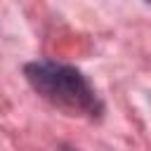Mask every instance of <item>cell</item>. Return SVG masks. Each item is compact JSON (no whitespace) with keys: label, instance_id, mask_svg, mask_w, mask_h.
Returning <instances> with one entry per match:
<instances>
[{"label":"cell","instance_id":"cell-1","mask_svg":"<svg viewBox=\"0 0 151 151\" xmlns=\"http://www.w3.org/2000/svg\"><path fill=\"white\" fill-rule=\"evenodd\" d=\"M31 87L50 104L83 116H99L101 101L90 80L73 66L57 61H31L24 68Z\"/></svg>","mask_w":151,"mask_h":151},{"label":"cell","instance_id":"cell-2","mask_svg":"<svg viewBox=\"0 0 151 151\" xmlns=\"http://www.w3.org/2000/svg\"><path fill=\"white\" fill-rule=\"evenodd\" d=\"M64 151H73V149H64Z\"/></svg>","mask_w":151,"mask_h":151}]
</instances>
